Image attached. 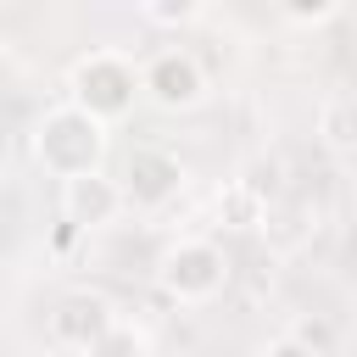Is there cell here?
<instances>
[{"instance_id":"6da1fadb","label":"cell","mask_w":357,"mask_h":357,"mask_svg":"<svg viewBox=\"0 0 357 357\" xmlns=\"http://www.w3.org/2000/svg\"><path fill=\"white\" fill-rule=\"evenodd\" d=\"M33 162L45 173H56L61 184L67 178H84V173H100L106 162V128L95 117H84L78 106H56L33 123Z\"/></svg>"},{"instance_id":"7a4b0ae2","label":"cell","mask_w":357,"mask_h":357,"mask_svg":"<svg viewBox=\"0 0 357 357\" xmlns=\"http://www.w3.org/2000/svg\"><path fill=\"white\" fill-rule=\"evenodd\" d=\"M67 84H73V100H67V106H78L84 117H95L100 128L117 123V117H128L134 100H139V73H134V61H123L117 50H89V56H78Z\"/></svg>"},{"instance_id":"3957f363","label":"cell","mask_w":357,"mask_h":357,"mask_svg":"<svg viewBox=\"0 0 357 357\" xmlns=\"http://www.w3.org/2000/svg\"><path fill=\"white\" fill-rule=\"evenodd\" d=\"M156 284H162V296H173L178 307H201V301L223 296V284H229V257H223V245H212V240H178V245L162 251Z\"/></svg>"},{"instance_id":"277c9868","label":"cell","mask_w":357,"mask_h":357,"mask_svg":"<svg viewBox=\"0 0 357 357\" xmlns=\"http://www.w3.org/2000/svg\"><path fill=\"white\" fill-rule=\"evenodd\" d=\"M139 95H151L162 112H190V106H201V95H206V73H201V61H195L190 50H162V56L145 61Z\"/></svg>"},{"instance_id":"5b68a950","label":"cell","mask_w":357,"mask_h":357,"mask_svg":"<svg viewBox=\"0 0 357 357\" xmlns=\"http://www.w3.org/2000/svg\"><path fill=\"white\" fill-rule=\"evenodd\" d=\"M117 190H123V206H167L184 190V162L167 151H134L123 162Z\"/></svg>"},{"instance_id":"8992f818","label":"cell","mask_w":357,"mask_h":357,"mask_svg":"<svg viewBox=\"0 0 357 357\" xmlns=\"http://www.w3.org/2000/svg\"><path fill=\"white\" fill-rule=\"evenodd\" d=\"M112 324H117V312H112V301L95 296V290H73V296H61V301L50 307V335H56L61 346H73V351H89Z\"/></svg>"},{"instance_id":"52a82bcc","label":"cell","mask_w":357,"mask_h":357,"mask_svg":"<svg viewBox=\"0 0 357 357\" xmlns=\"http://www.w3.org/2000/svg\"><path fill=\"white\" fill-rule=\"evenodd\" d=\"M123 212V190L117 178L106 173H84V178H67L61 184V223L67 229H100Z\"/></svg>"},{"instance_id":"ba28073f","label":"cell","mask_w":357,"mask_h":357,"mask_svg":"<svg viewBox=\"0 0 357 357\" xmlns=\"http://www.w3.org/2000/svg\"><path fill=\"white\" fill-rule=\"evenodd\" d=\"M318 139H324V151L335 162H346L357 151V106H351V95H329L318 106Z\"/></svg>"},{"instance_id":"9c48e42d","label":"cell","mask_w":357,"mask_h":357,"mask_svg":"<svg viewBox=\"0 0 357 357\" xmlns=\"http://www.w3.org/2000/svg\"><path fill=\"white\" fill-rule=\"evenodd\" d=\"M284 335H290L301 351H312V357H340V351H335V346H340V335H335V324H329L324 312H301Z\"/></svg>"},{"instance_id":"30bf717a","label":"cell","mask_w":357,"mask_h":357,"mask_svg":"<svg viewBox=\"0 0 357 357\" xmlns=\"http://www.w3.org/2000/svg\"><path fill=\"white\" fill-rule=\"evenodd\" d=\"M279 173H284V167H279V156H257V162H245V173H240L234 184H240L257 206H268V201L279 195Z\"/></svg>"},{"instance_id":"8fae6325","label":"cell","mask_w":357,"mask_h":357,"mask_svg":"<svg viewBox=\"0 0 357 357\" xmlns=\"http://www.w3.org/2000/svg\"><path fill=\"white\" fill-rule=\"evenodd\" d=\"M89 357H145V335H139L134 324H112V329L89 346Z\"/></svg>"},{"instance_id":"7c38bea8","label":"cell","mask_w":357,"mask_h":357,"mask_svg":"<svg viewBox=\"0 0 357 357\" xmlns=\"http://www.w3.org/2000/svg\"><path fill=\"white\" fill-rule=\"evenodd\" d=\"M218 218H229V229H251V223H262V206H257L240 184H229V190L218 195Z\"/></svg>"},{"instance_id":"4fadbf2b","label":"cell","mask_w":357,"mask_h":357,"mask_svg":"<svg viewBox=\"0 0 357 357\" xmlns=\"http://www.w3.org/2000/svg\"><path fill=\"white\" fill-rule=\"evenodd\" d=\"M195 0H145L139 6V17L145 22H156V28H184V22H195Z\"/></svg>"},{"instance_id":"5bb4252c","label":"cell","mask_w":357,"mask_h":357,"mask_svg":"<svg viewBox=\"0 0 357 357\" xmlns=\"http://www.w3.org/2000/svg\"><path fill=\"white\" fill-rule=\"evenodd\" d=\"M340 6L335 0H312V6H290V22H329Z\"/></svg>"},{"instance_id":"9a60e30c","label":"cell","mask_w":357,"mask_h":357,"mask_svg":"<svg viewBox=\"0 0 357 357\" xmlns=\"http://www.w3.org/2000/svg\"><path fill=\"white\" fill-rule=\"evenodd\" d=\"M262 357H312V351H301L290 335H279V340H268V346H262Z\"/></svg>"}]
</instances>
